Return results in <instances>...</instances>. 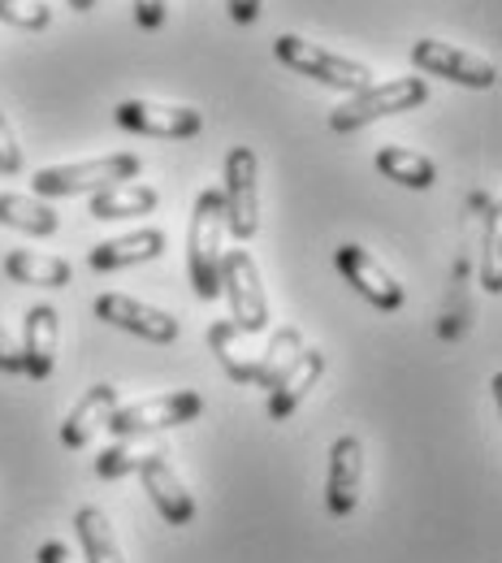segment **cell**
Masks as SVG:
<instances>
[{
  "mask_svg": "<svg viewBox=\"0 0 502 563\" xmlns=\"http://www.w3.org/2000/svg\"><path fill=\"white\" fill-rule=\"evenodd\" d=\"M144 161L135 152H113V156H91V161H70V165H48L35 174V196L44 200H66V196H96L118 183H135Z\"/></svg>",
  "mask_w": 502,
  "mask_h": 563,
  "instance_id": "6da1fadb",
  "label": "cell"
},
{
  "mask_svg": "<svg viewBox=\"0 0 502 563\" xmlns=\"http://www.w3.org/2000/svg\"><path fill=\"white\" fill-rule=\"evenodd\" d=\"M225 239V205L221 191H200L196 196V212H191V239H187V274L200 299H216L221 295V247Z\"/></svg>",
  "mask_w": 502,
  "mask_h": 563,
  "instance_id": "7a4b0ae2",
  "label": "cell"
},
{
  "mask_svg": "<svg viewBox=\"0 0 502 563\" xmlns=\"http://www.w3.org/2000/svg\"><path fill=\"white\" fill-rule=\"evenodd\" d=\"M430 100V82L425 78H386V82H368L364 91H356L347 104H338L330 113V126L338 135H352L364 131L381 118H394V113H412Z\"/></svg>",
  "mask_w": 502,
  "mask_h": 563,
  "instance_id": "3957f363",
  "label": "cell"
},
{
  "mask_svg": "<svg viewBox=\"0 0 502 563\" xmlns=\"http://www.w3.org/2000/svg\"><path fill=\"white\" fill-rule=\"evenodd\" d=\"M274 57H278L287 70L303 74V78H316V82H325V87H338V91H352V96L372 82V70H368L364 62L338 57V53H330V48L303 40V35H278V40H274Z\"/></svg>",
  "mask_w": 502,
  "mask_h": 563,
  "instance_id": "277c9868",
  "label": "cell"
},
{
  "mask_svg": "<svg viewBox=\"0 0 502 563\" xmlns=\"http://www.w3.org/2000/svg\"><path fill=\"white\" fill-rule=\"evenodd\" d=\"M221 295L230 299V308H234L230 321L243 334H260L269 325V295L260 282V265L252 261L247 247H234L221 256Z\"/></svg>",
  "mask_w": 502,
  "mask_h": 563,
  "instance_id": "5b68a950",
  "label": "cell"
},
{
  "mask_svg": "<svg viewBox=\"0 0 502 563\" xmlns=\"http://www.w3.org/2000/svg\"><path fill=\"white\" fill-rule=\"evenodd\" d=\"M221 205H225V230L238 243H247L260 230V165L252 147H230Z\"/></svg>",
  "mask_w": 502,
  "mask_h": 563,
  "instance_id": "8992f818",
  "label": "cell"
},
{
  "mask_svg": "<svg viewBox=\"0 0 502 563\" xmlns=\"http://www.w3.org/2000/svg\"><path fill=\"white\" fill-rule=\"evenodd\" d=\"M200 412H204V399L196 390H169V395H152V399L118 408L104 429L113 438H144V433H160V429H178V424L196 421Z\"/></svg>",
  "mask_w": 502,
  "mask_h": 563,
  "instance_id": "52a82bcc",
  "label": "cell"
},
{
  "mask_svg": "<svg viewBox=\"0 0 502 563\" xmlns=\"http://www.w3.org/2000/svg\"><path fill=\"white\" fill-rule=\"evenodd\" d=\"M412 62L421 74L433 78H446V82H459V87H494L499 82V66L490 57H477L468 48H455V44H442V40H416L412 44Z\"/></svg>",
  "mask_w": 502,
  "mask_h": 563,
  "instance_id": "ba28073f",
  "label": "cell"
},
{
  "mask_svg": "<svg viewBox=\"0 0 502 563\" xmlns=\"http://www.w3.org/2000/svg\"><path fill=\"white\" fill-rule=\"evenodd\" d=\"M118 126L152 135V140H196L204 131V113L191 104H156V100H122L118 104Z\"/></svg>",
  "mask_w": 502,
  "mask_h": 563,
  "instance_id": "9c48e42d",
  "label": "cell"
},
{
  "mask_svg": "<svg viewBox=\"0 0 502 563\" xmlns=\"http://www.w3.org/2000/svg\"><path fill=\"white\" fill-rule=\"evenodd\" d=\"M96 317L118 325V330H126V334H135V339H144V343H156V347L178 339V321L165 308H152L135 295H100L96 299Z\"/></svg>",
  "mask_w": 502,
  "mask_h": 563,
  "instance_id": "30bf717a",
  "label": "cell"
},
{
  "mask_svg": "<svg viewBox=\"0 0 502 563\" xmlns=\"http://www.w3.org/2000/svg\"><path fill=\"white\" fill-rule=\"evenodd\" d=\"M334 261H338V274L352 282L372 308H381V312L403 308V286H399V278H394L372 252H364L359 243H343V247L334 252Z\"/></svg>",
  "mask_w": 502,
  "mask_h": 563,
  "instance_id": "8fae6325",
  "label": "cell"
},
{
  "mask_svg": "<svg viewBox=\"0 0 502 563\" xmlns=\"http://www.w3.org/2000/svg\"><path fill=\"white\" fill-rule=\"evenodd\" d=\"M364 486V442L343 433L330 451V477H325V503L334 516H352Z\"/></svg>",
  "mask_w": 502,
  "mask_h": 563,
  "instance_id": "7c38bea8",
  "label": "cell"
},
{
  "mask_svg": "<svg viewBox=\"0 0 502 563\" xmlns=\"http://www.w3.org/2000/svg\"><path fill=\"white\" fill-rule=\"evenodd\" d=\"M140 477H144V490L152 494L156 511H160L169 525H191V520H196V498L182 486V477L174 473V464H169L165 451H152V455H147Z\"/></svg>",
  "mask_w": 502,
  "mask_h": 563,
  "instance_id": "4fadbf2b",
  "label": "cell"
},
{
  "mask_svg": "<svg viewBox=\"0 0 502 563\" xmlns=\"http://www.w3.org/2000/svg\"><path fill=\"white\" fill-rule=\"evenodd\" d=\"M57 343H62V317L53 303H35L26 312V325H22V373L44 382L57 364Z\"/></svg>",
  "mask_w": 502,
  "mask_h": 563,
  "instance_id": "5bb4252c",
  "label": "cell"
},
{
  "mask_svg": "<svg viewBox=\"0 0 502 563\" xmlns=\"http://www.w3.org/2000/svg\"><path fill=\"white\" fill-rule=\"evenodd\" d=\"M165 252V230H131V234H118V239H104L91 247V269L100 274H113V269H131V265H144L156 261Z\"/></svg>",
  "mask_w": 502,
  "mask_h": 563,
  "instance_id": "9a60e30c",
  "label": "cell"
},
{
  "mask_svg": "<svg viewBox=\"0 0 502 563\" xmlns=\"http://www.w3.org/2000/svg\"><path fill=\"white\" fill-rule=\"evenodd\" d=\"M113 412H118V390H113L109 382L91 386V390H87V395L70 408L66 424H62V442L74 446V451H78V446H87V442H91V433H96V429H104Z\"/></svg>",
  "mask_w": 502,
  "mask_h": 563,
  "instance_id": "2e32d148",
  "label": "cell"
},
{
  "mask_svg": "<svg viewBox=\"0 0 502 563\" xmlns=\"http://www.w3.org/2000/svg\"><path fill=\"white\" fill-rule=\"evenodd\" d=\"M321 373H325V355L316 352V347H303V355L294 360V368L269 390V417L274 421H287L290 412L308 399V390L321 382Z\"/></svg>",
  "mask_w": 502,
  "mask_h": 563,
  "instance_id": "e0dca14e",
  "label": "cell"
},
{
  "mask_svg": "<svg viewBox=\"0 0 502 563\" xmlns=\"http://www.w3.org/2000/svg\"><path fill=\"white\" fill-rule=\"evenodd\" d=\"M209 347L221 360V368H225L230 382H256V360H260V352H252L247 334L234 321H213L209 325Z\"/></svg>",
  "mask_w": 502,
  "mask_h": 563,
  "instance_id": "ac0fdd59",
  "label": "cell"
},
{
  "mask_svg": "<svg viewBox=\"0 0 502 563\" xmlns=\"http://www.w3.org/2000/svg\"><path fill=\"white\" fill-rule=\"evenodd\" d=\"M160 205L156 187L144 183H118V187H104L91 196V217L96 221H122V217H147V212Z\"/></svg>",
  "mask_w": 502,
  "mask_h": 563,
  "instance_id": "d6986e66",
  "label": "cell"
},
{
  "mask_svg": "<svg viewBox=\"0 0 502 563\" xmlns=\"http://www.w3.org/2000/svg\"><path fill=\"white\" fill-rule=\"evenodd\" d=\"M377 169L399 183V187H412V191H430L433 178H437V165L430 156L412 152V147H399V143H381L377 147Z\"/></svg>",
  "mask_w": 502,
  "mask_h": 563,
  "instance_id": "ffe728a7",
  "label": "cell"
},
{
  "mask_svg": "<svg viewBox=\"0 0 502 563\" xmlns=\"http://www.w3.org/2000/svg\"><path fill=\"white\" fill-rule=\"evenodd\" d=\"M74 533H78V547H82V563H126L118 538H113V525L100 507H82L74 516Z\"/></svg>",
  "mask_w": 502,
  "mask_h": 563,
  "instance_id": "44dd1931",
  "label": "cell"
},
{
  "mask_svg": "<svg viewBox=\"0 0 502 563\" xmlns=\"http://www.w3.org/2000/svg\"><path fill=\"white\" fill-rule=\"evenodd\" d=\"M0 225H13L22 234H57V212L48 209L40 196H18V191H0Z\"/></svg>",
  "mask_w": 502,
  "mask_h": 563,
  "instance_id": "7402d4cb",
  "label": "cell"
},
{
  "mask_svg": "<svg viewBox=\"0 0 502 563\" xmlns=\"http://www.w3.org/2000/svg\"><path fill=\"white\" fill-rule=\"evenodd\" d=\"M4 274L13 282H22V286H66L70 282V261L18 247V252L4 256Z\"/></svg>",
  "mask_w": 502,
  "mask_h": 563,
  "instance_id": "603a6c76",
  "label": "cell"
},
{
  "mask_svg": "<svg viewBox=\"0 0 502 563\" xmlns=\"http://www.w3.org/2000/svg\"><path fill=\"white\" fill-rule=\"evenodd\" d=\"M299 355H303V334H299L294 325H282V330L269 339V347L260 352V360H256V382H252V386L274 390L290 368H294V360H299Z\"/></svg>",
  "mask_w": 502,
  "mask_h": 563,
  "instance_id": "cb8c5ba5",
  "label": "cell"
},
{
  "mask_svg": "<svg viewBox=\"0 0 502 563\" xmlns=\"http://www.w3.org/2000/svg\"><path fill=\"white\" fill-rule=\"evenodd\" d=\"M147 455H152V451H147V446H140L135 438H122V446H109V451L96 460V473H100L104 482H113V477H126V473H140Z\"/></svg>",
  "mask_w": 502,
  "mask_h": 563,
  "instance_id": "d4e9b609",
  "label": "cell"
},
{
  "mask_svg": "<svg viewBox=\"0 0 502 563\" xmlns=\"http://www.w3.org/2000/svg\"><path fill=\"white\" fill-rule=\"evenodd\" d=\"M0 22L18 31H44L53 22V9L48 0H0Z\"/></svg>",
  "mask_w": 502,
  "mask_h": 563,
  "instance_id": "484cf974",
  "label": "cell"
},
{
  "mask_svg": "<svg viewBox=\"0 0 502 563\" xmlns=\"http://www.w3.org/2000/svg\"><path fill=\"white\" fill-rule=\"evenodd\" d=\"M0 174H22V147H18V135L9 126V118L0 113Z\"/></svg>",
  "mask_w": 502,
  "mask_h": 563,
  "instance_id": "4316f807",
  "label": "cell"
},
{
  "mask_svg": "<svg viewBox=\"0 0 502 563\" xmlns=\"http://www.w3.org/2000/svg\"><path fill=\"white\" fill-rule=\"evenodd\" d=\"M135 22L144 31H160L165 26V0H135Z\"/></svg>",
  "mask_w": 502,
  "mask_h": 563,
  "instance_id": "83f0119b",
  "label": "cell"
},
{
  "mask_svg": "<svg viewBox=\"0 0 502 563\" xmlns=\"http://www.w3.org/2000/svg\"><path fill=\"white\" fill-rule=\"evenodd\" d=\"M0 373H22V347L9 339L4 325H0Z\"/></svg>",
  "mask_w": 502,
  "mask_h": 563,
  "instance_id": "f1b7e54d",
  "label": "cell"
},
{
  "mask_svg": "<svg viewBox=\"0 0 502 563\" xmlns=\"http://www.w3.org/2000/svg\"><path fill=\"white\" fill-rule=\"evenodd\" d=\"M35 563H82V560H74V551L66 542H44V547L35 551Z\"/></svg>",
  "mask_w": 502,
  "mask_h": 563,
  "instance_id": "f546056e",
  "label": "cell"
},
{
  "mask_svg": "<svg viewBox=\"0 0 502 563\" xmlns=\"http://www.w3.org/2000/svg\"><path fill=\"white\" fill-rule=\"evenodd\" d=\"M230 18H234L238 26L256 22V18H260V0H230Z\"/></svg>",
  "mask_w": 502,
  "mask_h": 563,
  "instance_id": "4dcf8cb0",
  "label": "cell"
},
{
  "mask_svg": "<svg viewBox=\"0 0 502 563\" xmlns=\"http://www.w3.org/2000/svg\"><path fill=\"white\" fill-rule=\"evenodd\" d=\"M70 9L74 13H91V9H96V0H70Z\"/></svg>",
  "mask_w": 502,
  "mask_h": 563,
  "instance_id": "1f68e13d",
  "label": "cell"
}]
</instances>
